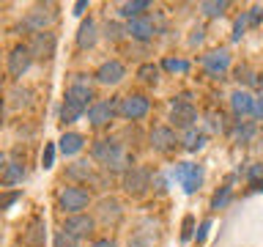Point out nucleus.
<instances>
[{"instance_id": "1", "label": "nucleus", "mask_w": 263, "mask_h": 247, "mask_svg": "<svg viewBox=\"0 0 263 247\" xmlns=\"http://www.w3.org/2000/svg\"><path fill=\"white\" fill-rule=\"evenodd\" d=\"M93 160L102 162L107 173H126L132 168V156L123 151V146L115 137H102L93 143Z\"/></svg>"}, {"instance_id": "2", "label": "nucleus", "mask_w": 263, "mask_h": 247, "mask_svg": "<svg viewBox=\"0 0 263 247\" xmlns=\"http://www.w3.org/2000/svg\"><path fill=\"white\" fill-rule=\"evenodd\" d=\"M90 192L85 187H63L58 192V206L69 214H82V209H88Z\"/></svg>"}, {"instance_id": "3", "label": "nucleus", "mask_w": 263, "mask_h": 247, "mask_svg": "<svg viewBox=\"0 0 263 247\" xmlns=\"http://www.w3.org/2000/svg\"><path fill=\"white\" fill-rule=\"evenodd\" d=\"M58 6H52V3H47V6H36L33 11H28V16H25V22H22V28H28V30H36V33H44L49 25L55 22V16H58V11H55Z\"/></svg>"}, {"instance_id": "4", "label": "nucleus", "mask_w": 263, "mask_h": 247, "mask_svg": "<svg viewBox=\"0 0 263 247\" xmlns=\"http://www.w3.org/2000/svg\"><path fill=\"white\" fill-rule=\"evenodd\" d=\"M115 113H118V102L115 99H99V102L88 107V121H90V127L102 129L115 118Z\"/></svg>"}, {"instance_id": "5", "label": "nucleus", "mask_w": 263, "mask_h": 247, "mask_svg": "<svg viewBox=\"0 0 263 247\" xmlns=\"http://www.w3.org/2000/svg\"><path fill=\"white\" fill-rule=\"evenodd\" d=\"M148 107H151V102H148L143 94H129V96L118 99V113L126 121H140L148 113Z\"/></svg>"}, {"instance_id": "6", "label": "nucleus", "mask_w": 263, "mask_h": 247, "mask_svg": "<svg viewBox=\"0 0 263 247\" xmlns=\"http://www.w3.org/2000/svg\"><path fill=\"white\" fill-rule=\"evenodd\" d=\"M176 179L181 181L184 192L192 195L195 189L203 184V168H200V165H192V162H181L178 168H176Z\"/></svg>"}, {"instance_id": "7", "label": "nucleus", "mask_w": 263, "mask_h": 247, "mask_svg": "<svg viewBox=\"0 0 263 247\" xmlns=\"http://www.w3.org/2000/svg\"><path fill=\"white\" fill-rule=\"evenodd\" d=\"M151 187V170L148 168H129L123 173V189L129 195H143Z\"/></svg>"}, {"instance_id": "8", "label": "nucleus", "mask_w": 263, "mask_h": 247, "mask_svg": "<svg viewBox=\"0 0 263 247\" xmlns=\"http://www.w3.org/2000/svg\"><path fill=\"white\" fill-rule=\"evenodd\" d=\"M30 66H33V55H30L28 44H16V47L11 49V55H8V74L20 80L22 74L30 69Z\"/></svg>"}, {"instance_id": "9", "label": "nucleus", "mask_w": 263, "mask_h": 247, "mask_svg": "<svg viewBox=\"0 0 263 247\" xmlns=\"http://www.w3.org/2000/svg\"><path fill=\"white\" fill-rule=\"evenodd\" d=\"M93 217H90V214H69V217H66V222H63V234H69L71 239H82V236H88L90 231H93Z\"/></svg>"}, {"instance_id": "10", "label": "nucleus", "mask_w": 263, "mask_h": 247, "mask_svg": "<svg viewBox=\"0 0 263 247\" xmlns=\"http://www.w3.org/2000/svg\"><path fill=\"white\" fill-rule=\"evenodd\" d=\"M93 77H96L99 85H118V82L126 77V66H123L121 61H104L96 69Z\"/></svg>"}, {"instance_id": "11", "label": "nucleus", "mask_w": 263, "mask_h": 247, "mask_svg": "<svg viewBox=\"0 0 263 247\" xmlns=\"http://www.w3.org/2000/svg\"><path fill=\"white\" fill-rule=\"evenodd\" d=\"M55 44H58V39H55V33H49V30H44V33H36L33 36V41L28 44V49H30V55L33 58H52L55 55Z\"/></svg>"}, {"instance_id": "12", "label": "nucleus", "mask_w": 263, "mask_h": 247, "mask_svg": "<svg viewBox=\"0 0 263 247\" xmlns=\"http://www.w3.org/2000/svg\"><path fill=\"white\" fill-rule=\"evenodd\" d=\"M230 66V52L228 49H211L209 55H203V69L211 74V77H219L225 74Z\"/></svg>"}, {"instance_id": "13", "label": "nucleus", "mask_w": 263, "mask_h": 247, "mask_svg": "<svg viewBox=\"0 0 263 247\" xmlns=\"http://www.w3.org/2000/svg\"><path fill=\"white\" fill-rule=\"evenodd\" d=\"M170 121H173V127L192 129L195 121H197V113H195V107L189 102H176V104H173V110H170Z\"/></svg>"}, {"instance_id": "14", "label": "nucleus", "mask_w": 263, "mask_h": 247, "mask_svg": "<svg viewBox=\"0 0 263 247\" xmlns=\"http://www.w3.org/2000/svg\"><path fill=\"white\" fill-rule=\"evenodd\" d=\"M126 33L135 41H148V39H154V33H156V28H154V20L151 16H137V20H132L129 25H126Z\"/></svg>"}, {"instance_id": "15", "label": "nucleus", "mask_w": 263, "mask_h": 247, "mask_svg": "<svg viewBox=\"0 0 263 247\" xmlns=\"http://www.w3.org/2000/svg\"><path fill=\"white\" fill-rule=\"evenodd\" d=\"M151 146L156 148V151H170V148L178 146V137L170 127H156L151 132Z\"/></svg>"}, {"instance_id": "16", "label": "nucleus", "mask_w": 263, "mask_h": 247, "mask_svg": "<svg viewBox=\"0 0 263 247\" xmlns=\"http://www.w3.org/2000/svg\"><path fill=\"white\" fill-rule=\"evenodd\" d=\"M82 146H85V137L80 135V132H63L61 140H58V148H61L63 156H74L82 151Z\"/></svg>"}, {"instance_id": "17", "label": "nucleus", "mask_w": 263, "mask_h": 247, "mask_svg": "<svg viewBox=\"0 0 263 247\" xmlns=\"http://www.w3.org/2000/svg\"><path fill=\"white\" fill-rule=\"evenodd\" d=\"M99 41V30H96V22L90 20H82V25H80V30H77V47L80 49H90Z\"/></svg>"}, {"instance_id": "18", "label": "nucleus", "mask_w": 263, "mask_h": 247, "mask_svg": "<svg viewBox=\"0 0 263 247\" xmlns=\"http://www.w3.org/2000/svg\"><path fill=\"white\" fill-rule=\"evenodd\" d=\"M25 181V165L22 162H6L3 173H0V184L3 187H16Z\"/></svg>"}, {"instance_id": "19", "label": "nucleus", "mask_w": 263, "mask_h": 247, "mask_svg": "<svg viewBox=\"0 0 263 247\" xmlns=\"http://www.w3.org/2000/svg\"><path fill=\"white\" fill-rule=\"evenodd\" d=\"M230 107H233V113L241 118V115H252V107H255V96L247 94V91H236L233 96H230Z\"/></svg>"}, {"instance_id": "20", "label": "nucleus", "mask_w": 263, "mask_h": 247, "mask_svg": "<svg viewBox=\"0 0 263 247\" xmlns=\"http://www.w3.org/2000/svg\"><path fill=\"white\" fill-rule=\"evenodd\" d=\"M66 176H69L71 181H90L93 179V168H90L88 160H77V162H71L69 168H66Z\"/></svg>"}, {"instance_id": "21", "label": "nucleus", "mask_w": 263, "mask_h": 247, "mask_svg": "<svg viewBox=\"0 0 263 247\" xmlns=\"http://www.w3.org/2000/svg\"><path fill=\"white\" fill-rule=\"evenodd\" d=\"M99 217H102L104 222H110V220L115 222L121 217V203L115 201V198H104V201L99 203Z\"/></svg>"}, {"instance_id": "22", "label": "nucleus", "mask_w": 263, "mask_h": 247, "mask_svg": "<svg viewBox=\"0 0 263 247\" xmlns=\"http://www.w3.org/2000/svg\"><path fill=\"white\" fill-rule=\"evenodd\" d=\"M145 8H151V3L148 0H135V3H123L121 8H118V14L123 16V20H137V16H143V11Z\"/></svg>"}, {"instance_id": "23", "label": "nucleus", "mask_w": 263, "mask_h": 247, "mask_svg": "<svg viewBox=\"0 0 263 247\" xmlns=\"http://www.w3.org/2000/svg\"><path fill=\"white\" fill-rule=\"evenodd\" d=\"M82 113H85V107H80L77 102H69V99H63V104H61V121H63V123L80 121Z\"/></svg>"}, {"instance_id": "24", "label": "nucleus", "mask_w": 263, "mask_h": 247, "mask_svg": "<svg viewBox=\"0 0 263 247\" xmlns=\"http://www.w3.org/2000/svg\"><path fill=\"white\" fill-rule=\"evenodd\" d=\"M184 146H186V151H200V148L205 146V135H203V132H197L195 127H192V129H186Z\"/></svg>"}, {"instance_id": "25", "label": "nucleus", "mask_w": 263, "mask_h": 247, "mask_svg": "<svg viewBox=\"0 0 263 247\" xmlns=\"http://www.w3.org/2000/svg\"><path fill=\"white\" fill-rule=\"evenodd\" d=\"M44 236V222H41L39 217L30 222V228H28V234H25V242H28L30 247H41V242L39 239Z\"/></svg>"}, {"instance_id": "26", "label": "nucleus", "mask_w": 263, "mask_h": 247, "mask_svg": "<svg viewBox=\"0 0 263 247\" xmlns=\"http://www.w3.org/2000/svg\"><path fill=\"white\" fill-rule=\"evenodd\" d=\"M137 77L143 82H148V85H156V82H159V66L143 63V66H140V72H137Z\"/></svg>"}, {"instance_id": "27", "label": "nucleus", "mask_w": 263, "mask_h": 247, "mask_svg": "<svg viewBox=\"0 0 263 247\" xmlns=\"http://www.w3.org/2000/svg\"><path fill=\"white\" fill-rule=\"evenodd\" d=\"M200 11L205 14V16H219V14H225L228 11V3L225 0H205V3H200Z\"/></svg>"}, {"instance_id": "28", "label": "nucleus", "mask_w": 263, "mask_h": 247, "mask_svg": "<svg viewBox=\"0 0 263 247\" xmlns=\"http://www.w3.org/2000/svg\"><path fill=\"white\" fill-rule=\"evenodd\" d=\"M123 33H126V28H123L121 22H107V25H104V36H107V41H121Z\"/></svg>"}, {"instance_id": "29", "label": "nucleus", "mask_w": 263, "mask_h": 247, "mask_svg": "<svg viewBox=\"0 0 263 247\" xmlns=\"http://www.w3.org/2000/svg\"><path fill=\"white\" fill-rule=\"evenodd\" d=\"M22 198L20 189H8V192H0V211H8L11 206Z\"/></svg>"}, {"instance_id": "30", "label": "nucleus", "mask_w": 263, "mask_h": 247, "mask_svg": "<svg viewBox=\"0 0 263 247\" xmlns=\"http://www.w3.org/2000/svg\"><path fill=\"white\" fill-rule=\"evenodd\" d=\"M252 135H255L252 123H238V127H236V140H238V143H250Z\"/></svg>"}, {"instance_id": "31", "label": "nucleus", "mask_w": 263, "mask_h": 247, "mask_svg": "<svg viewBox=\"0 0 263 247\" xmlns=\"http://www.w3.org/2000/svg\"><path fill=\"white\" fill-rule=\"evenodd\" d=\"M55 165V143H47L44 146V154H41V168L49 170Z\"/></svg>"}, {"instance_id": "32", "label": "nucleus", "mask_w": 263, "mask_h": 247, "mask_svg": "<svg viewBox=\"0 0 263 247\" xmlns=\"http://www.w3.org/2000/svg\"><path fill=\"white\" fill-rule=\"evenodd\" d=\"M52 247H77V239H71L69 234H63V231H58L55 239H52Z\"/></svg>"}, {"instance_id": "33", "label": "nucleus", "mask_w": 263, "mask_h": 247, "mask_svg": "<svg viewBox=\"0 0 263 247\" xmlns=\"http://www.w3.org/2000/svg\"><path fill=\"white\" fill-rule=\"evenodd\" d=\"M228 198H230V187L225 184V187H222L217 195H214V201H211V209H222V206L228 203Z\"/></svg>"}, {"instance_id": "34", "label": "nucleus", "mask_w": 263, "mask_h": 247, "mask_svg": "<svg viewBox=\"0 0 263 247\" xmlns=\"http://www.w3.org/2000/svg\"><path fill=\"white\" fill-rule=\"evenodd\" d=\"M162 66H164L167 72H186V69H189L186 61H173V58H167V61H164Z\"/></svg>"}, {"instance_id": "35", "label": "nucleus", "mask_w": 263, "mask_h": 247, "mask_svg": "<svg viewBox=\"0 0 263 247\" xmlns=\"http://www.w3.org/2000/svg\"><path fill=\"white\" fill-rule=\"evenodd\" d=\"M192 225H195V217H184V231H181V239H184V242L192 239Z\"/></svg>"}, {"instance_id": "36", "label": "nucleus", "mask_w": 263, "mask_h": 247, "mask_svg": "<svg viewBox=\"0 0 263 247\" xmlns=\"http://www.w3.org/2000/svg\"><path fill=\"white\" fill-rule=\"evenodd\" d=\"M90 247H118V244H115V239L102 236V239H96V242H90Z\"/></svg>"}, {"instance_id": "37", "label": "nucleus", "mask_w": 263, "mask_h": 247, "mask_svg": "<svg viewBox=\"0 0 263 247\" xmlns=\"http://www.w3.org/2000/svg\"><path fill=\"white\" fill-rule=\"evenodd\" d=\"M209 228H211V220H205L203 225H200V231H197V244L205 242V236H209Z\"/></svg>"}, {"instance_id": "38", "label": "nucleus", "mask_w": 263, "mask_h": 247, "mask_svg": "<svg viewBox=\"0 0 263 247\" xmlns=\"http://www.w3.org/2000/svg\"><path fill=\"white\" fill-rule=\"evenodd\" d=\"M247 176H250V181H258L263 176V165H252V168L247 170Z\"/></svg>"}, {"instance_id": "39", "label": "nucleus", "mask_w": 263, "mask_h": 247, "mask_svg": "<svg viewBox=\"0 0 263 247\" xmlns=\"http://www.w3.org/2000/svg\"><path fill=\"white\" fill-rule=\"evenodd\" d=\"M14 96H16V99H14V104H16V107H22V104H28V96H30V91H16Z\"/></svg>"}, {"instance_id": "40", "label": "nucleus", "mask_w": 263, "mask_h": 247, "mask_svg": "<svg viewBox=\"0 0 263 247\" xmlns=\"http://www.w3.org/2000/svg\"><path fill=\"white\" fill-rule=\"evenodd\" d=\"M252 115H258V118H263V96L255 99V107H252Z\"/></svg>"}, {"instance_id": "41", "label": "nucleus", "mask_w": 263, "mask_h": 247, "mask_svg": "<svg viewBox=\"0 0 263 247\" xmlns=\"http://www.w3.org/2000/svg\"><path fill=\"white\" fill-rule=\"evenodd\" d=\"M151 181H154V184H156V192H164V189H167V181H164L162 176H154Z\"/></svg>"}, {"instance_id": "42", "label": "nucleus", "mask_w": 263, "mask_h": 247, "mask_svg": "<svg viewBox=\"0 0 263 247\" xmlns=\"http://www.w3.org/2000/svg\"><path fill=\"white\" fill-rule=\"evenodd\" d=\"M209 121H211V123H209L211 129H222V115H219V118H217V115L211 113V115H209Z\"/></svg>"}, {"instance_id": "43", "label": "nucleus", "mask_w": 263, "mask_h": 247, "mask_svg": "<svg viewBox=\"0 0 263 247\" xmlns=\"http://www.w3.org/2000/svg\"><path fill=\"white\" fill-rule=\"evenodd\" d=\"M85 8H88V0H80V3L74 6V14H82V11H85Z\"/></svg>"}, {"instance_id": "44", "label": "nucleus", "mask_w": 263, "mask_h": 247, "mask_svg": "<svg viewBox=\"0 0 263 247\" xmlns=\"http://www.w3.org/2000/svg\"><path fill=\"white\" fill-rule=\"evenodd\" d=\"M3 168H6V156L0 154V173H3Z\"/></svg>"}, {"instance_id": "45", "label": "nucleus", "mask_w": 263, "mask_h": 247, "mask_svg": "<svg viewBox=\"0 0 263 247\" xmlns=\"http://www.w3.org/2000/svg\"><path fill=\"white\" fill-rule=\"evenodd\" d=\"M129 247H145L143 242H135V244H129Z\"/></svg>"}, {"instance_id": "46", "label": "nucleus", "mask_w": 263, "mask_h": 247, "mask_svg": "<svg viewBox=\"0 0 263 247\" xmlns=\"http://www.w3.org/2000/svg\"><path fill=\"white\" fill-rule=\"evenodd\" d=\"M0 118H3V99H0Z\"/></svg>"}, {"instance_id": "47", "label": "nucleus", "mask_w": 263, "mask_h": 247, "mask_svg": "<svg viewBox=\"0 0 263 247\" xmlns=\"http://www.w3.org/2000/svg\"><path fill=\"white\" fill-rule=\"evenodd\" d=\"M0 85H3V77H0Z\"/></svg>"}]
</instances>
